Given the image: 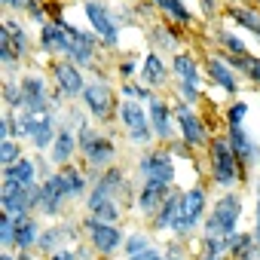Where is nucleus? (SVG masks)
Here are the masks:
<instances>
[{"label":"nucleus","instance_id":"obj_12","mask_svg":"<svg viewBox=\"0 0 260 260\" xmlns=\"http://www.w3.org/2000/svg\"><path fill=\"white\" fill-rule=\"evenodd\" d=\"M80 101L95 122H107L110 116H116V89L107 80H89Z\"/></svg>","mask_w":260,"mask_h":260},{"label":"nucleus","instance_id":"obj_54","mask_svg":"<svg viewBox=\"0 0 260 260\" xmlns=\"http://www.w3.org/2000/svg\"><path fill=\"white\" fill-rule=\"evenodd\" d=\"M202 4H214V0H202Z\"/></svg>","mask_w":260,"mask_h":260},{"label":"nucleus","instance_id":"obj_17","mask_svg":"<svg viewBox=\"0 0 260 260\" xmlns=\"http://www.w3.org/2000/svg\"><path fill=\"white\" fill-rule=\"evenodd\" d=\"M46 107H52V89L43 74L28 71L22 77V110H46Z\"/></svg>","mask_w":260,"mask_h":260},{"label":"nucleus","instance_id":"obj_15","mask_svg":"<svg viewBox=\"0 0 260 260\" xmlns=\"http://www.w3.org/2000/svg\"><path fill=\"white\" fill-rule=\"evenodd\" d=\"M64 202H71L68 184H64L61 172L55 169L49 178L40 181V205H37V214H43V217H58V214L64 211Z\"/></svg>","mask_w":260,"mask_h":260},{"label":"nucleus","instance_id":"obj_35","mask_svg":"<svg viewBox=\"0 0 260 260\" xmlns=\"http://www.w3.org/2000/svg\"><path fill=\"white\" fill-rule=\"evenodd\" d=\"M226 61H230V68L236 71V74H242V77H248L257 89H260V55H223Z\"/></svg>","mask_w":260,"mask_h":260},{"label":"nucleus","instance_id":"obj_53","mask_svg":"<svg viewBox=\"0 0 260 260\" xmlns=\"http://www.w3.org/2000/svg\"><path fill=\"white\" fill-rule=\"evenodd\" d=\"M0 260H19L16 254H10V251H4V254H0Z\"/></svg>","mask_w":260,"mask_h":260},{"label":"nucleus","instance_id":"obj_47","mask_svg":"<svg viewBox=\"0 0 260 260\" xmlns=\"http://www.w3.org/2000/svg\"><path fill=\"white\" fill-rule=\"evenodd\" d=\"M28 19H31V22H37L40 28H43V25L49 22V19H46V7L40 4V0H34V4L28 7Z\"/></svg>","mask_w":260,"mask_h":260},{"label":"nucleus","instance_id":"obj_50","mask_svg":"<svg viewBox=\"0 0 260 260\" xmlns=\"http://www.w3.org/2000/svg\"><path fill=\"white\" fill-rule=\"evenodd\" d=\"M46 260H77V254H74V248H61V251H55V254H49Z\"/></svg>","mask_w":260,"mask_h":260},{"label":"nucleus","instance_id":"obj_3","mask_svg":"<svg viewBox=\"0 0 260 260\" xmlns=\"http://www.w3.org/2000/svg\"><path fill=\"white\" fill-rule=\"evenodd\" d=\"M135 190L128 184L125 172L119 166H110L104 172H98V178L92 181V190L86 196V211L104 205V202H122V205H135Z\"/></svg>","mask_w":260,"mask_h":260},{"label":"nucleus","instance_id":"obj_18","mask_svg":"<svg viewBox=\"0 0 260 260\" xmlns=\"http://www.w3.org/2000/svg\"><path fill=\"white\" fill-rule=\"evenodd\" d=\"M172 184H162V181H141V187H138V196H135V208H138V214L141 217H147V220H153L156 217V211L162 208V202L172 196Z\"/></svg>","mask_w":260,"mask_h":260},{"label":"nucleus","instance_id":"obj_21","mask_svg":"<svg viewBox=\"0 0 260 260\" xmlns=\"http://www.w3.org/2000/svg\"><path fill=\"white\" fill-rule=\"evenodd\" d=\"M77 153H80L77 128H71L68 122H61L58 135H55V141H52V147H49V162H52L55 169H64V166H71V159H74Z\"/></svg>","mask_w":260,"mask_h":260},{"label":"nucleus","instance_id":"obj_19","mask_svg":"<svg viewBox=\"0 0 260 260\" xmlns=\"http://www.w3.org/2000/svg\"><path fill=\"white\" fill-rule=\"evenodd\" d=\"M202 71H205L208 83H214L220 92H226V95H239V92H242V83H239L236 71L230 68V61H226L223 55H205Z\"/></svg>","mask_w":260,"mask_h":260},{"label":"nucleus","instance_id":"obj_52","mask_svg":"<svg viewBox=\"0 0 260 260\" xmlns=\"http://www.w3.org/2000/svg\"><path fill=\"white\" fill-rule=\"evenodd\" d=\"M16 257H19V260H37V257H34V254H31V251H19V254H16Z\"/></svg>","mask_w":260,"mask_h":260},{"label":"nucleus","instance_id":"obj_36","mask_svg":"<svg viewBox=\"0 0 260 260\" xmlns=\"http://www.w3.org/2000/svg\"><path fill=\"white\" fill-rule=\"evenodd\" d=\"M196 260H230V242L220 236H202Z\"/></svg>","mask_w":260,"mask_h":260},{"label":"nucleus","instance_id":"obj_51","mask_svg":"<svg viewBox=\"0 0 260 260\" xmlns=\"http://www.w3.org/2000/svg\"><path fill=\"white\" fill-rule=\"evenodd\" d=\"M254 239L260 242V187H257V205H254Z\"/></svg>","mask_w":260,"mask_h":260},{"label":"nucleus","instance_id":"obj_31","mask_svg":"<svg viewBox=\"0 0 260 260\" xmlns=\"http://www.w3.org/2000/svg\"><path fill=\"white\" fill-rule=\"evenodd\" d=\"M147 4L153 7V10H159V16H166L169 22H175V25H184V28H190L196 19H193V13H190V7L184 4V0H147Z\"/></svg>","mask_w":260,"mask_h":260},{"label":"nucleus","instance_id":"obj_45","mask_svg":"<svg viewBox=\"0 0 260 260\" xmlns=\"http://www.w3.org/2000/svg\"><path fill=\"white\" fill-rule=\"evenodd\" d=\"M7 138H19V119H16V110H7L0 116V141Z\"/></svg>","mask_w":260,"mask_h":260},{"label":"nucleus","instance_id":"obj_30","mask_svg":"<svg viewBox=\"0 0 260 260\" xmlns=\"http://www.w3.org/2000/svg\"><path fill=\"white\" fill-rule=\"evenodd\" d=\"M230 242V260H257L260 257V242L254 233H233L226 236Z\"/></svg>","mask_w":260,"mask_h":260},{"label":"nucleus","instance_id":"obj_27","mask_svg":"<svg viewBox=\"0 0 260 260\" xmlns=\"http://www.w3.org/2000/svg\"><path fill=\"white\" fill-rule=\"evenodd\" d=\"M43 230H40V220L37 214H25V217H16V251H34L37 242H40Z\"/></svg>","mask_w":260,"mask_h":260},{"label":"nucleus","instance_id":"obj_9","mask_svg":"<svg viewBox=\"0 0 260 260\" xmlns=\"http://www.w3.org/2000/svg\"><path fill=\"white\" fill-rule=\"evenodd\" d=\"M83 16L89 19L101 46H107V49L119 46V19L110 10V4H104V0H83Z\"/></svg>","mask_w":260,"mask_h":260},{"label":"nucleus","instance_id":"obj_6","mask_svg":"<svg viewBox=\"0 0 260 260\" xmlns=\"http://www.w3.org/2000/svg\"><path fill=\"white\" fill-rule=\"evenodd\" d=\"M116 119L125 128L128 144H132V147H150L156 141L153 128H150V116H147V104H138V101L122 98L116 104Z\"/></svg>","mask_w":260,"mask_h":260},{"label":"nucleus","instance_id":"obj_22","mask_svg":"<svg viewBox=\"0 0 260 260\" xmlns=\"http://www.w3.org/2000/svg\"><path fill=\"white\" fill-rule=\"evenodd\" d=\"M98 46H101V40H98L95 31L74 28V43H71V55H68V58H71L77 68H95V61H98Z\"/></svg>","mask_w":260,"mask_h":260},{"label":"nucleus","instance_id":"obj_39","mask_svg":"<svg viewBox=\"0 0 260 260\" xmlns=\"http://www.w3.org/2000/svg\"><path fill=\"white\" fill-rule=\"evenodd\" d=\"M119 95H122V98H128V101L147 104V101L153 98V89H150V86H144V83H132V80H128V83H122V86H119Z\"/></svg>","mask_w":260,"mask_h":260},{"label":"nucleus","instance_id":"obj_29","mask_svg":"<svg viewBox=\"0 0 260 260\" xmlns=\"http://www.w3.org/2000/svg\"><path fill=\"white\" fill-rule=\"evenodd\" d=\"M147 40L153 46V52H181V37L175 28H169L166 22H156L147 28Z\"/></svg>","mask_w":260,"mask_h":260},{"label":"nucleus","instance_id":"obj_10","mask_svg":"<svg viewBox=\"0 0 260 260\" xmlns=\"http://www.w3.org/2000/svg\"><path fill=\"white\" fill-rule=\"evenodd\" d=\"M80 223H83L86 242L92 245V251H95L98 257H113L116 251H122L125 233H122L116 223H101V220H95V217H83Z\"/></svg>","mask_w":260,"mask_h":260},{"label":"nucleus","instance_id":"obj_20","mask_svg":"<svg viewBox=\"0 0 260 260\" xmlns=\"http://www.w3.org/2000/svg\"><path fill=\"white\" fill-rule=\"evenodd\" d=\"M34 184H40V166H37V159L22 156L16 166L4 169V190H0V196L16 193L22 187H34Z\"/></svg>","mask_w":260,"mask_h":260},{"label":"nucleus","instance_id":"obj_33","mask_svg":"<svg viewBox=\"0 0 260 260\" xmlns=\"http://www.w3.org/2000/svg\"><path fill=\"white\" fill-rule=\"evenodd\" d=\"M226 16H230L239 28L251 31V34L257 37V43H260V13H257V10L242 7V4H230V7H226Z\"/></svg>","mask_w":260,"mask_h":260},{"label":"nucleus","instance_id":"obj_42","mask_svg":"<svg viewBox=\"0 0 260 260\" xmlns=\"http://www.w3.org/2000/svg\"><path fill=\"white\" fill-rule=\"evenodd\" d=\"M226 128H245V119H248V101H233L226 107Z\"/></svg>","mask_w":260,"mask_h":260},{"label":"nucleus","instance_id":"obj_37","mask_svg":"<svg viewBox=\"0 0 260 260\" xmlns=\"http://www.w3.org/2000/svg\"><path fill=\"white\" fill-rule=\"evenodd\" d=\"M214 43L223 49V55H248L245 40H242L236 31H230V28H217V31H214Z\"/></svg>","mask_w":260,"mask_h":260},{"label":"nucleus","instance_id":"obj_24","mask_svg":"<svg viewBox=\"0 0 260 260\" xmlns=\"http://www.w3.org/2000/svg\"><path fill=\"white\" fill-rule=\"evenodd\" d=\"M141 83L144 86H150L153 92L159 89V86H166V80H169V74H172V64H166V58H162V52H147L144 58H141Z\"/></svg>","mask_w":260,"mask_h":260},{"label":"nucleus","instance_id":"obj_7","mask_svg":"<svg viewBox=\"0 0 260 260\" xmlns=\"http://www.w3.org/2000/svg\"><path fill=\"white\" fill-rule=\"evenodd\" d=\"M77 138H80V156H83V162L89 169L104 172V169L113 166V159H116V141H113V135L95 132L92 125H83L80 132H77Z\"/></svg>","mask_w":260,"mask_h":260},{"label":"nucleus","instance_id":"obj_23","mask_svg":"<svg viewBox=\"0 0 260 260\" xmlns=\"http://www.w3.org/2000/svg\"><path fill=\"white\" fill-rule=\"evenodd\" d=\"M4 199V211L10 217H25V214H37V205H40V184L34 187H22L16 193H7L0 196Z\"/></svg>","mask_w":260,"mask_h":260},{"label":"nucleus","instance_id":"obj_5","mask_svg":"<svg viewBox=\"0 0 260 260\" xmlns=\"http://www.w3.org/2000/svg\"><path fill=\"white\" fill-rule=\"evenodd\" d=\"M208 217V193L205 187H187L184 190V199H181V211H178V220L172 226V236L178 242H187Z\"/></svg>","mask_w":260,"mask_h":260},{"label":"nucleus","instance_id":"obj_46","mask_svg":"<svg viewBox=\"0 0 260 260\" xmlns=\"http://www.w3.org/2000/svg\"><path fill=\"white\" fill-rule=\"evenodd\" d=\"M135 71H141V64H138V58H135V55H128V58H122V61L116 64V74H119L125 83L132 80V74H135Z\"/></svg>","mask_w":260,"mask_h":260},{"label":"nucleus","instance_id":"obj_34","mask_svg":"<svg viewBox=\"0 0 260 260\" xmlns=\"http://www.w3.org/2000/svg\"><path fill=\"white\" fill-rule=\"evenodd\" d=\"M0 31H7V34H10V40H13V49H16V55H19V58H25V55L31 52V37H28L25 25H22L19 19L7 16V19H4V25H0Z\"/></svg>","mask_w":260,"mask_h":260},{"label":"nucleus","instance_id":"obj_41","mask_svg":"<svg viewBox=\"0 0 260 260\" xmlns=\"http://www.w3.org/2000/svg\"><path fill=\"white\" fill-rule=\"evenodd\" d=\"M175 98L184 101V104H190V107H196V104L202 101V89L193 86V83H181V80H175Z\"/></svg>","mask_w":260,"mask_h":260},{"label":"nucleus","instance_id":"obj_44","mask_svg":"<svg viewBox=\"0 0 260 260\" xmlns=\"http://www.w3.org/2000/svg\"><path fill=\"white\" fill-rule=\"evenodd\" d=\"M0 245H4V251L16 245V217H10L7 211H0Z\"/></svg>","mask_w":260,"mask_h":260},{"label":"nucleus","instance_id":"obj_8","mask_svg":"<svg viewBox=\"0 0 260 260\" xmlns=\"http://www.w3.org/2000/svg\"><path fill=\"white\" fill-rule=\"evenodd\" d=\"M172 110H175V122H178V135L184 138V144H190L193 150H208V144H211V138L214 135H208V125H205V119L196 113V107H190V104H184V101H172Z\"/></svg>","mask_w":260,"mask_h":260},{"label":"nucleus","instance_id":"obj_25","mask_svg":"<svg viewBox=\"0 0 260 260\" xmlns=\"http://www.w3.org/2000/svg\"><path fill=\"white\" fill-rule=\"evenodd\" d=\"M226 138H230V144H233V150H236V156H239V162L245 169L260 166V144L245 132V128H226Z\"/></svg>","mask_w":260,"mask_h":260},{"label":"nucleus","instance_id":"obj_13","mask_svg":"<svg viewBox=\"0 0 260 260\" xmlns=\"http://www.w3.org/2000/svg\"><path fill=\"white\" fill-rule=\"evenodd\" d=\"M71 43H74V25H71V22H64V19H49V22L40 28L37 46H40L43 55L68 58V55H71Z\"/></svg>","mask_w":260,"mask_h":260},{"label":"nucleus","instance_id":"obj_32","mask_svg":"<svg viewBox=\"0 0 260 260\" xmlns=\"http://www.w3.org/2000/svg\"><path fill=\"white\" fill-rule=\"evenodd\" d=\"M61 172V178H64V184H68V196L71 199H86L89 196V190H92V181H89V175L80 169V166H64V169H58Z\"/></svg>","mask_w":260,"mask_h":260},{"label":"nucleus","instance_id":"obj_49","mask_svg":"<svg viewBox=\"0 0 260 260\" xmlns=\"http://www.w3.org/2000/svg\"><path fill=\"white\" fill-rule=\"evenodd\" d=\"M74 254H77V260H92V245H86V242H80V245H74Z\"/></svg>","mask_w":260,"mask_h":260},{"label":"nucleus","instance_id":"obj_38","mask_svg":"<svg viewBox=\"0 0 260 260\" xmlns=\"http://www.w3.org/2000/svg\"><path fill=\"white\" fill-rule=\"evenodd\" d=\"M156 242L144 233V230H132V233H125V245H122V254H125V260L128 257H135V254H144V251H150Z\"/></svg>","mask_w":260,"mask_h":260},{"label":"nucleus","instance_id":"obj_43","mask_svg":"<svg viewBox=\"0 0 260 260\" xmlns=\"http://www.w3.org/2000/svg\"><path fill=\"white\" fill-rule=\"evenodd\" d=\"M19 159H22V147H19V141H16V138L0 141V166L10 169V166H16Z\"/></svg>","mask_w":260,"mask_h":260},{"label":"nucleus","instance_id":"obj_14","mask_svg":"<svg viewBox=\"0 0 260 260\" xmlns=\"http://www.w3.org/2000/svg\"><path fill=\"white\" fill-rule=\"evenodd\" d=\"M138 175H141V181H162V184L175 187L178 166H175V156L169 153V147H150L138 159Z\"/></svg>","mask_w":260,"mask_h":260},{"label":"nucleus","instance_id":"obj_28","mask_svg":"<svg viewBox=\"0 0 260 260\" xmlns=\"http://www.w3.org/2000/svg\"><path fill=\"white\" fill-rule=\"evenodd\" d=\"M181 199H184V190L175 187L172 196H169V199L162 202V208L156 211V217L150 220L153 233H172V226H175V220H178V211H181Z\"/></svg>","mask_w":260,"mask_h":260},{"label":"nucleus","instance_id":"obj_16","mask_svg":"<svg viewBox=\"0 0 260 260\" xmlns=\"http://www.w3.org/2000/svg\"><path fill=\"white\" fill-rule=\"evenodd\" d=\"M147 116H150V128H153L156 141L169 147V144L175 141V128H178V122H175V110H172V101H166L162 95L153 92V98L147 101Z\"/></svg>","mask_w":260,"mask_h":260},{"label":"nucleus","instance_id":"obj_4","mask_svg":"<svg viewBox=\"0 0 260 260\" xmlns=\"http://www.w3.org/2000/svg\"><path fill=\"white\" fill-rule=\"evenodd\" d=\"M239 220H242V196L236 190L230 193H220L214 202H211V211L202 223V236H233L239 233Z\"/></svg>","mask_w":260,"mask_h":260},{"label":"nucleus","instance_id":"obj_26","mask_svg":"<svg viewBox=\"0 0 260 260\" xmlns=\"http://www.w3.org/2000/svg\"><path fill=\"white\" fill-rule=\"evenodd\" d=\"M172 74H175V80H181V83H193V86H202V68H199V61H196V55L193 52H175L172 55Z\"/></svg>","mask_w":260,"mask_h":260},{"label":"nucleus","instance_id":"obj_48","mask_svg":"<svg viewBox=\"0 0 260 260\" xmlns=\"http://www.w3.org/2000/svg\"><path fill=\"white\" fill-rule=\"evenodd\" d=\"M31 4H34V0H4V7H7V10H13V13H22V10L28 13V7H31Z\"/></svg>","mask_w":260,"mask_h":260},{"label":"nucleus","instance_id":"obj_40","mask_svg":"<svg viewBox=\"0 0 260 260\" xmlns=\"http://www.w3.org/2000/svg\"><path fill=\"white\" fill-rule=\"evenodd\" d=\"M4 107L7 110H22V80H4Z\"/></svg>","mask_w":260,"mask_h":260},{"label":"nucleus","instance_id":"obj_1","mask_svg":"<svg viewBox=\"0 0 260 260\" xmlns=\"http://www.w3.org/2000/svg\"><path fill=\"white\" fill-rule=\"evenodd\" d=\"M245 172L248 169L239 162L230 138L226 135H214L211 144H208V178H211V184L217 190L230 193V190H236L245 181Z\"/></svg>","mask_w":260,"mask_h":260},{"label":"nucleus","instance_id":"obj_11","mask_svg":"<svg viewBox=\"0 0 260 260\" xmlns=\"http://www.w3.org/2000/svg\"><path fill=\"white\" fill-rule=\"evenodd\" d=\"M49 77H52V89L64 101H80L86 92V83H89L83 77V68H77L71 58H55L49 64Z\"/></svg>","mask_w":260,"mask_h":260},{"label":"nucleus","instance_id":"obj_2","mask_svg":"<svg viewBox=\"0 0 260 260\" xmlns=\"http://www.w3.org/2000/svg\"><path fill=\"white\" fill-rule=\"evenodd\" d=\"M19 119V138L28 141L34 150H49L58 128H61V113L46 107V110H16Z\"/></svg>","mask_w":260,"mask_h":260}]
</instances>
